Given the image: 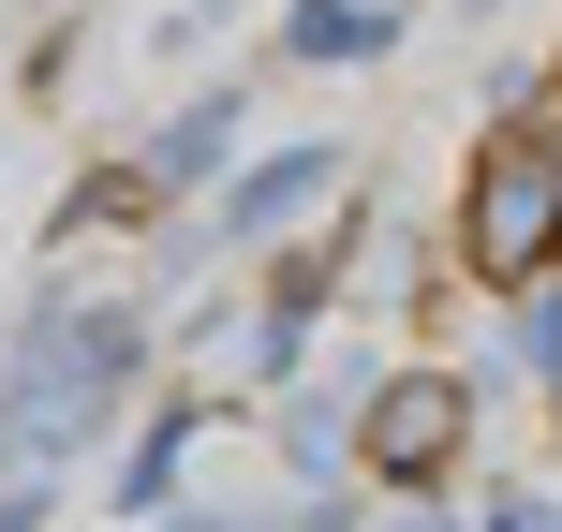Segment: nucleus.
Listing matches in <instances>:
<instances>
[{"label":"nucleus","mask_w":562,"mask_h":532,"mask_svg":"<svg viewBox=\"0 0 562 532\" xmlns=\"http://www.w3.org/2000/svg\"><path fill=\"white\" fill-rule=\"evenodd\" d=\"M459 252H474V281H533V267H562V178H548L533 134H488V148H474Z\"/></svg>","instance_id":"f257e3e1"},{"label":"nucleus","mask_w":562,"mask_h":532,"mask_svg":"<svg viewBox=\"0 0 562 532\" xmlns=\"http://www.w3.org/2000/svg\"><path fill=\"white\" fill-rule=\"evenodd\" d=\"M356 444H370L385 488H429V474L459 459V370H400V385L356 415Z\"/></svg>","instance_id":"f03ea898"},{"label":"nucleus","mask_w":562,"mask_h":532,"mask_svg":"<svg viewBox=\"0 0 562 532\" xmlns=\"http://www.w3.org/2000/svg\"><path fill=\"white\" fill-rule=\"evenodd\" d=\"M533 148H548V178H562V104H548V118H533Z\"/></svg>","instance_id":"7ed1b4c3"}]
</instances>
